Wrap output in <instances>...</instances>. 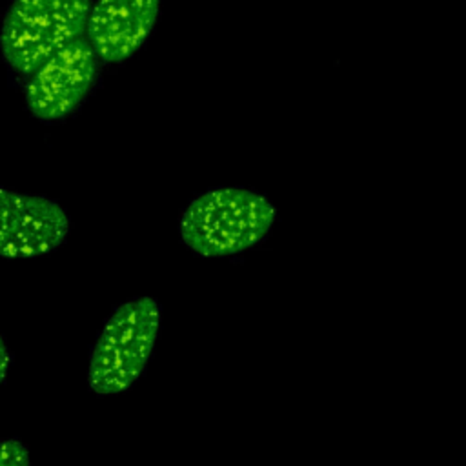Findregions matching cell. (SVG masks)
Wrapping results in <instances>:
<instances>
[{
	"label": "cell",
	"mask_w": 466,
	"mask_h": 466,
	"mask_svg": "<svg viewBox=\"0 0 466 466\" xmlns=\"http://www.w3.org/2000/svg\"><path fill=\"white\" fill-rule=\"evenodd\" d=\"M277 218L275 206L246 187L209 189L189 202L178 224L182 242L200 257H231L262 242Z\"/></svg>",
	"instance_id": "obj_1"
},
{
	"label": "cell",
	"mask_w": 466,
	"mask_h": 466,
	"mask_svg": "<svg viewBox=\"0 0 466 466\" xmlns=\"http://www.w3.org/2000/svg\"><path fill=\"white\" fill-rule=\"evenodd\" d=\"M160 320V306L151 297L131 299L111 313L89 359L87 380L95 393H122L137 382L157 342Z\"/></svg>",
	"instance_id": "obj_2"
},
{
	"label": "cell",
	"mask_w": 466,
	"mask_h": 466,
	"mask_svg": "<svg viewBox=\"0 0 466 466\" xmlns=\"http://www.w3.org/2000/svg\"><path fill=\"white\" fill-rule=\"evenodd\" d=\"M91 0H15L5 13L0 47L5 62L31 75L49 56L80 38Z\"/></svg>",
	"instance_id": "obj_3"
},
{
	"label": "cell",
	"mask_w": 466,
	"mask_h": 466,
	"mask_svg": "<svg viewBox=\"0 0 466 466\" xmlns=\"http://www.w3.org/2000/svg\"><path fill=\"white\" fill-rule=\"evenodd\" d=\"M98 56L89 42L78 38L31 73L25 86L29 111L40 120H60L86 98L96 78Z\"/></svg>",
	"instance_id": "obj_4"
},
{
	"label": "cell",
	"mask_w": 466,
	"mask_h": 466,
	"mask_svg": "<svg viewBox=\"0 0 466 466\" xmlns=\"http://www.w3.org/2000/svg\"><path fill=\"white\" fill-rule=\"evenodd\" d=\"M69 217L53 200L0 189V257L29 258L53 251L69 235Z\"/></svg>",
	"instance_id": "obj_5"
},
{
	"label": "cell",
	"mask_w": 466,
	"mask_h": 466,
	"mask_svg": "<svg viewBox=\"0 0 466 466\" xmlns=\"http://www.w3.org/2000/svg\"><path fill=\"white\" fill-rule=\"evenodd\" d=\"M160 0H96L87 18V42L102 62H122L149 36Z\"/></svg>",
	"instance_id": "obj_6"
},
{
	"label": "cell",
	"mask_w": 466,
	"mask_h": 466,
	"mask_svg": "<svg viewBox=\"0 0 466 466\" xmlns=\"http://www.w3.org/2000/svg\"><path fill=\"white\" fill-rule=\"evenodd\" d=\"M0 466H31L25 446L16 439L0 442Z\"/></svg>",
	"instance_id": "obj_7"
},
{
	"label": "cell",
	"mask_w": 466,
	"mask_h": 466,
	"mask_svg": "<svg viewBox=\"0 0 466 466\" xmlns=\"http://www.w3.org/2000/svg\"><path fill=\"white\" fill-rule=\"evenodd\" d=\"M9 364H11V353H9L5 342H4V339H2V335H0V384H2V380L5 379V373H7V370H9Z\"/></svg>",
	"instance_id": "obj_8"
}]
</instances>
